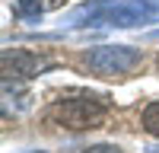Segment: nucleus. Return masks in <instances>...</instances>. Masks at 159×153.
<instances>
[{"label": "nucleus", "mask_w": 159, "mask_h": 153, "mask_svg": "<svg viewBox=\"0 0 159 153\" xmlns=\"http://www.w3.org/2000/svg\"><path fill=\"white\" fill-rule=\"evenodd\" d=\"M61 3H64V0H45V7H48V10H54V7H61Z\"/></svg>", "instance_id": "obj_8"}, {"label": "nucleus", "mask_w": 159, "mask_h": 153, "mask_svg": "<svg viewBox=\"0 0 159 153\" xmlns=\"http://www.w3.org/2000/svg\"><path fill=\"white\" fill-rule=\"evenodd\" d=\"M147 153H159V147H147Z\"/></svg>", "instance_id": "obj_9"}, {"label": "nucleus", "mask_w": 159, "mask_h": 153, "mask_svg": "<svg viewBox=\"0 0 159 153\" xmlns=\"http://www.w3.org/2000/svg\"><path fill=\"white\" fill-rule=\"evenodd\" d=\"M140 121H143V131H147V134L159 137V102H150V105L143 109Z\"/></svg>", "instance_id": "obj_6"}, {"label": "nucleus", "mask_w": 159, "mask_h": 153, "mask_svg": "<svg viewBox=\"0 0 159 153\" xmlns=\"http://www.w3.org/2000/svg\"><path fill=\"white\" fill-rule=\"evenodd\" d=\"M159 22V0H96V3H83L76 7L67 26H147Z\"/></svg>", "instance_id": "obj_1"}, {"label": "nucleus", "mask_w": 159, "mask_h": 153, "mask_svg": "<svg viewBox=\"0 0 159 153\" xmlns=\"http://www.w3.org/2000/svg\"><path fill=\"white\" fill-rule=\"evenodd\" d=\"M42 10H45V3H38V0H16V3H13V13H16L19 19H25V22H38Z\"/></svg>", "instance_id": "obj_5"}, {"label": "nucleus", "mask_w": 159, "mask_h": 153, "mask_svg": "<svg viewBox=\"0 0 159 153\" xmlns=\"http://www.w3.org/2000/svg\"><path fill=\"white\" fill-rule=\"evenodd\" d=\"M140 61H143V54L130 45H102L86 54V67L102 76H124L130 70H137Z\"/></svg>", "instance_id": "obj_3"}, {"label": "nucleus", "mask_w": 159, "mask_h": 153, "mask_svg": "<svg viewBox=\"0 0 159 153\" xmlns=\"http://www.w3.org/2000/svg\"><path fill=\"white\" fill-rule=\"evenodd\" d=\"M29 153H45V150H29Z\"/></svg>", "instance_id": "obj_10"}, {"label": "nucleus", "mask_w": 159, "mask_h": 153, "mask_svg": "<svg viewBox=\"0 0 159 153\" xmlns=\"http://www.w3.org/2000/svg\"><path fill=\"white\" fill-rule=\"evenodd\" d=\"M156 67H159V58H156Z\"/></svg>", "instance_id": "obj_11"}, {"label": "nucleus", "mask_w": 159, "mask_h": 153, "mask_svg": "<svg viewBox=\"0 0 159 153\" xmlns=\"http://www.w3.org/2000/svg\"><path fill=\"white\" fill-rule=\"evenodd\" d=\"M111 102L105 96H64L54 105L48 109V121H54L61 128H70V131H86V128H99L108 115Z\"/></svg>", "instance_id": "obj_2"}, {"label": "nucleus", "mask_w": 159, "mask_h": 153, "mask_svg": "<svg viewBox=\"0 0 159 153\" xmlns=\"http://www.w3.org/2000/svg\"><path fill=\"white\" fill-rule=\"evenodd\" d=\"M3 73L10 76H35V73H42L51 67V61L42 58V54H32V51H25V48H13V51H3Z\"/></svg>", "instance_id": "obj_4"}, {"label": "nucleus", "mask_w": 159, "mask_h": 153, "mask_svg": "<svg viewBox=\"0 0 159 153\" xmlns=\"http://www.w3.org/2000/svg\"><path fill=\"white\" fill-rule=\"evenodd\" d=\"M83 153H121V147H115V144H96V147H89Z\"/></svg>", "instance_id": "obj_7"}]
</instances>
